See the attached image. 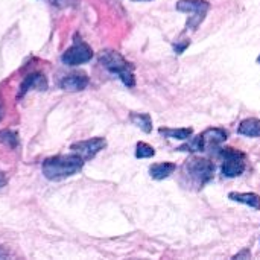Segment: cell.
I'll return each mask as SVG.
<instances>
[{"label": "cell", "mask_w": 260, "mask_h": 260, "mask_svg": "<svg viewBox=\"0 0 260 260\" xmlns=\"http://www.w3.org/2000/svg\"><path fill=\"white\" fill-rule=\"evenodd\" d=\"M257 62H260V56H259V58H257Z\"/></svg>", "instance_id": "obj_23"}, {"label": "cell", "mask_w": 260, "mask_h": 260, "mask_svg": "<svg viewBox=\"0 0 260 260\" xmlns=\"http://www.w3.org/2000/svg\"><path fill=\"white\" fill-rule=\"evenodd\" d=\"M84 160L76 155H55L46 158L43 163V175L50 181H61L75 174H78L84 168Z\"/></svg>", "instance_id": "obj_1"}, {"label": "cell", "mask_w": 260, "mask_h": 260, "mask_svg": "<svg viewBox=\"0 0 260 260\" xmlns=\"http://www.w3.org/2000/svg\"><path fill=\"white\" fill-rule=\"evenodd\" d=\"M91 58H93L91 47L84 41H76L72 47H69L62 53L61 61L67 66H79V64L88 62Z\"/></svg>", "instance_id": "obj_6"}, {"label": "cell", "mask_w": 260, "mask_h": 260, "mask_svg": "<svg viewBox=\"0 0 260 260\" xmlns=\"http://www.w3.org/2000/svg\"><path fill=\"white\" fill-rule=\"evenodd\" d=\"M229 198L232 201H236V203H241V204H245V206H250L256 210H260V195L257 193H253V192H232L229 193Z\"/></svg>", "instance_id": "obj_11"}, {"label": "cell", "mask_w": 260, "mask_h": 260, "mask_svg": "<svg viewBox=\"0 0 260 260\" xmlns=\"http://www.w3.org/2000/svg\"><path fill=\"white\" fill-rule=\"evenodd\" d=\"M88 85V76L85 73H72L59 81V87L66 91H81Z\"/></svg>", "instance_id": "obj_9"}, {"label": "cell", "mask_w": 260, "mask_h": 260, "mask_svg": "<svg viewBox=\"0 0 260 260\" xmlns=\"http://www.w3.org/2000/svg\"><path fill=\"white\" fill-rule=\"evenodd\" d=\"M219 151V157L222 158V175L227 178L239 177L245 171V154L233 148H224Z\"/></svg>", "instance_id": "obj_5"}, {"label": "cell", "mask_w": 260, "mask_h": 260, "mask_svg": "<svg viewBox=\"0 0 260 260\" xmlns=\"http://www.w3.org/2000/svg\"><path fill=\"white\" fill-rule=\"evenodd\" d=\"M129 120L136 126H139L143 133H146V134H149L152 131V119L146 113H131L129 114Z\"/></svg>", "instance_id": "obj_14"}, {"label": "cell", "mask_w": 260, "mask_h": 260, "mask_svg": "<svg viewBox=\"0 0 260 260\" xmlns=\"http://www.w3.org/2000/svg\"><path fill=\"white\" fill-rule=\"evenodd\" d=\"M238 133L245 137H260V119H245L239 123Z\"/></svg>", "instance_id": "obj_13"}, {"label": "cell", "mask_w": 260, "mask_h": 260, "mask_svg": "<svg viewBox=\"0 0 260 260\" xmlns=\"http://www.w3.org/2000/svg\"><path fill=\"white\" fill-rule=\"evenodd\" d=\"M189 44H190V41H189V40H184L183 43L175 41V43H174V50H175V53H177V55H181V53L189 47Z\"/></svg>", "instance_id": "obj_18"}, {"label": "cell", "mask_w": 260, "mask_h": 260, "mask_svg": "<svg viewBox=\"0 0 260 260\" xmlns=\"http://www.w3.org/2000/svg\"><path fill=\"white\" fill-rule=\"evenodd\" d=\"M155 155V151L151 145L145 143V142H139L137 146H136V157L137 158H149V157H154Z\"/></svg>", "instance_id": "obj_17"}, {"label": "cell", "mask_w": 260, "mask_h": 260, "mask_svg": "<svg viewBox=\"0 0 260 260\" xmlns=\"http://www.w3.org/2000/svg\"><path fill=\"white\" fill-rule=\"evenodd\" d=\"M79 0H52V3L58 8H69V6H75Z\"/></svg>", "instance_id": "obj_19"}, {"label": "cell", "mask_w": 260, "mask_h": 260, "mask_svg": "<svg viewBox=\"0 0 260 260\" xmlns=\"http://www.w3.org/2000/svg\"><path fill=\"white\" fill-rule=\"evenodd\" d=\"M177 166L175 163H171V161H163V163H155L149 168V175L154 178V180H165L168 178L169 175H172L175 172Z\"/></svg>", "instance_id": "obj_12"}, {"label": "cell", "mask_w": 260, "mask_h": 260, "mask_svg": "<svg viewBox=\"0 0 260 260\" xmlns=\"http://www.w3.org/2000/svg\"><path fill=\"white\" fill-rule=\"evenodd\" d=\"M204 151H219V146L227 140V131L222 128H209L200 134Z\"/></svg>", "instance_id": "obj_8"}, {"label": "cell", "mask_w": 260, "mask_h": 260, "mask_svg": "<svg viewBox=\"0 0 260 260\" xmlns=\"http://www.w3.org/2000/svg\"><path fill=\"white\" fill-rule=\"evenodd\" d=\"M47 79L44 78V75L43 73H38V72H35V73H30V75H27L26 78H24V81L21 82V85H20V91H18V99L21 98V96H24L27 91H29V88H37V90H40V91H44V90H47Z\"/></svg>", "instance_id": "obj_10"}, {"label": "cell", "mask_w": 260, "mask_h": 260, "mask_svg": "<svg viewBox=\"0 0 260 260\" xmlns=\"http://www.w3.org/2000/svg\"><path fill=\"white\" fill-rule=\"evenodd\" d=\"M158 133L168 139H177V140H189V137L193 134L192 128H177V129H171V128H160Z\"/></svg>", "instance_id": "obj_15"}, {"label": "cell", "mask_w": 260, "mask_h": 260, "mask_svg": "<svg viewBox=\"0 0 260 260\" xmlns=\"http://www.w3.org/2000/svg\"><path fill=\"white\" fill-rule=\"evenodd\" d=\"M0 142L5 143V145H6L8 148H11V149H15V148L18 146V143H20L17 133H15V131H11V129H3V131H0Z\"/></svg>", "instance_id": "obj_16"}, {"label": "cell", "mask_w": 260, "mask_h": 260, "mask_svg": "<svg viewBox=\"0 0 260 260\" xmlns=\"http://www.w3.org/2000/svg\"><path fill=\"white\" fill-rule=\"evenodd\" d=\"M105 146H107V140L105 139L94 137V139H88V140H84V142L73 143L70 146V151H73V154L79 155L84 161H87V160H91Z\"/></svg>", "instance_id": "obj_7"}, {"label": "cell", "mask_w": 260, "mask_h": 260, "mask_svg": "<svg viewBox=\"0 0 260 260\" xmlns=\"http://www.w3.org/2000/svg\"><path fill=\"white\" fill-rule=\"evenodd\" d=\"M134 2H148V0H134Z\"/></svg>", "instance_id": "obj_22"}, {"label": "cell", "mask_w": 260, "mask_h": 260, "mask_svg": "<svg viewBox=\"0 0 260 260\" xmlns=\"http://www.w3.org/2000/svg\"><path fill=\"white\" fill-rule=\"evenodd\" d=\"M99 62L111 73L117 75L120 81L126 87L136 85V75H134V66L126 61L119 52L116 50H102L99 53Z\"/></svg>", "instance_id": "obj_3"}, {"label": "cell", "mask_w": 260, "mask_h": 260, "mask_svg": "<svg viewBox=\"0 0 260 260\" xmlns=\"http://www.w3.org/2000/svg\"><path fill=\"white\" fill-rule=\"evenodd\" d=\"M6 184H8V178H6L5 172H3V171H0V189H2V187H5Z\"/></svg>", "instance_id": "obj_20"}, {"label": "cell", "mask_w": 260, "mask_h": 260, "mask_svg": "<svg viewBox=\"0 0 260 260\" xmlns=\"http://www.w3.org/2000/svg\"><path fill=\"white\" fill-rule=\"evenodd\" d=\"M175 8L180 12L189 14L186 29L197 30L200 27V24L204 21V18L210 9V3L207 0H178Z\"/></svg>", "instance_id": "obj_4"}, {"label": "cell", "mask_w": 260, "mask_h": 260, "mask_svg": "<svg viewBox=\"0 0 260 260\" xmlns=\"http://www.w3.org/2000/svg\"><path fill=\"white\" fill-rule=\"evenodd\" d=\"M215 166L210 160L201 157H192L183 166L181 177L186 178V187L203 189L213 178Z\"/></svg>", "instance_id": "obj_2"}, {"label": "cell", "mask_w": 260, "mask_h": 260, "mask_svg": "<svg viewBox=\"0 0 260 260\" xmlns=\"http://www.w3.org/2000/svg\"><path fill=\"white\" fill-rule=\"evenodd\" d=\"M3 113H5V111H3V104H2V101H0V120L3 119Z\"/></svg>", "instance_id": "obj_21"}]
</instances>
